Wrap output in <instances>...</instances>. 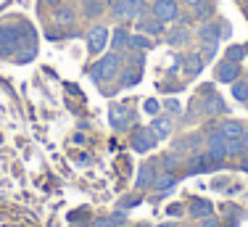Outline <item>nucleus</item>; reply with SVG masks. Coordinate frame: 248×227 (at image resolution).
<instances>
[{"label":"nucleus","instance_id":"1a4fd4ad","mask_svg":"<svg viewBox=\"0 0 248 227\" xmlns=\"http://www.w3.org/2000/svg\"><path fill=\"white\" fill-rule=\"evenodd\" d=\"M198 37H201V43L217 45L222 40V27H217V24H203V27L198 29Z\"/></svg>","mask_w":248,"mask_h":227},{"label":"nucleus","instance_id":"6e6552de","mask_svg":"<svg viewBox=\"0 0 248 227\" xmlns=\"http://www.w3.org/2000/svg\"><path fill=\"white\" fill-rule=\"evenodd\" d=\"M217 161H209V153H206V156H193L190 159V164H187V172H190V175H201V172H209V169H217Z\"/></svg>","mask_w":248,"mask_h":227},{"label":"nucleus","instance_id":"4c0bfd02","mask_svg":"<svg viewBox=\"0 0 248 227\" xmlns=\"http://www.w3.org/2000/svg\"><path fill=\"white\" fill-rule=\"evenodd\" d=\"M45 3H58V0H45Z\"/></svg>","mask_w":248,"mask_h":227},{"label":"nucleus","instance_id":"6ab92c4d","mask_svg":"<svg viewBox=\"0 0 248 227\" xmlns=\"http://www.w3.org/2000/svg\"><path fill=\"white\" fill-rule=\"evenodd\" d=\"M206 111L209 114H222L224 111V100L219 95H209V100H206Z\"/></svg>","mask_w":248,"mask_h":227},{"label":"nucleus","instance_id":"c9c22d12","mask_svg":"<svg viewBox=\"0 0 248 227\" xmlns=\"http://www.w3.org/2000/svg\"><path fill=\"white\" fill-rule=\"evenodd\" d=\"M187 5H198V3H203V0H185Z\"/></svg>","mask_w":248,"mask_h":227},{"label":"nucleus","instance_id":"b1692460","mask_svg":"<svg viewBox=\"0 0 248 227\" xmlns=\"http://www.w3.org/2000/svg\"><path fill=\"white\" fill-rule=\"evenodd\" d=\"M56 21L58 24H72L74 21V11L72 8H58L56 11Z\"/></svg>","mask_w":248,"mask_h":227},{"label":"nucleus","instance_id":"72a5a7b5","mask_svg":"<svg viewBox=\"0 0 248 227\" xmlns=\"http://www.w3.org/2000/svg\"><path fill=\"white\" fill-rule=\"evenodd\" d=\"M230 32H232V29H230V24H222V37H230Z\"/></svg>","mask_w":248,"mask_h":227},{"label":"nucleus","instance_id":"2f4dec72","mask_svg":"<svg viewBox=\"0 0 248 227\" xmlns=\"http://www.w3.org/2000/svg\"><path fill=\"white\" fill-rule=\"evenodd\" d=\"M167 109L177 114V111H180V103H177V100H167Z\"/></svg>","mask_w":248,"mask_h":227},{"label":"nucleus","instance_id":"f8f14e48","mask_svg":"<svg viewBox=\"0 0 248 227\" xmlns=\"http://www.w3.org/2000/svg\"><path fill=\"white\" fill-rule=\"evenodd\" d=\"M182 66H185V74H187V77H196V74H201V71H203V58H201V53L185 56Z\"/></svg>","mask_w":248,"mask_h":227},{"label":"nucleus","instance_id":"9d476101","mask_svg":"<svg viewBox=\"0 0 248 227\" xmlns=\"http://www.w3.org/2000/svg\"><path fill=\"white\" fill-rule=\"evenodd\" d=\"M238 74H240V66L235 61H224V64H219V69H217V80L219 82H235Z\"/></svg>","mask_w":248,"mask_h":227},{"label":"nucleus","instance_id":"ddd939ff","mask_svg":"<svg viewBox=\"0 0 248 227\" xmlns=\"http://www.w3.org/2000/svg\"><path fill=\"white\" fill-rule=\"evenodd\" d=\"M151 132H153V137H156V140H167L169 132H172V122H169V119H153Z\"/></svg>","mask_w":248,"mask_h":227},{"label":"nucleus","instance_id":"f704fd0d","mask_svg":"<svg viewBox=\"0 0 248 227\" xmlns=\"http://www.w3.org/2000/svg\"><path fill=\"white\" fill-rule=\"evenodd\" d=\"M243 153H248V132L243 135Z\"/></svg>","mask_w":248,"mask_h":227},{"label":"nucleus","instance_id":"bb28decb","mask_svg":"<svg viewBox=\"0 0 248 227\" xmlns=\"http://www.w3.org/2000/svg\"><path fill=\"white\" fill-rule=\"evenodd\" d=\"M138 82H140V69L138 66H135V69H129L127 71V74H124V85H138Z\"/></svg>","mask_w":248,"mask_h":227},{"label":"nucleus","instance_id":"58836bf2","mask_svg":"<svg viewBox=\"0 0 248 227\" xmlns=\"http://www.w3.org/2000/svg\"><path fill=\"white\" fill-rule=\"evenodd\" d=\"M161 227H177V225H161Z\"/></svg>","mask_w":248,"mask_h":227},{"label":"nucleus","instance_id":"ea45409f","mask_svg":"<svg viewBox=\"0 0 248 227\" xmlns=\"http://www.w3.org/2000/svg\"><path fill=\"white\" fill-rule=\"evenodd\" d=\"M138 227H148V225H138Z\"/></svg>","mask_w":248,"mask_h":227},{"label":"nucleus","instance_id":"cd10ccee","mask_svg":"<svg viewBox=\"0 0 248 227\" xmlns=\"http://www.w3.org/2000/svg\"><path fill=\"white\" fill-rule=\"evenodd\" d=\"M214 53H217V45H209V43H203V50H201V58H214Z\"/></svg>","mask_w":248,"mask_h":227},{"label":"nucleus","instance_id":"f03ea898","mask_svg":"<svg viewBox=\"0 0 248 227\" xmlns=\"http://www.w3.org/2000/svg\"><path fill=\"white\" fill-rule=\"evenodd\" d=\"M119 64H122V58H119V53H108V56H103L100 61L93 66V80L100 82V80H111V77H116V71H119Z\"/></svg>","mask_w":248,"mask_h":227},{"label":"nucleus","instance_id":"7c9ffc66","mask_svg":"<svg viewBox=\"0 0 248 227\" xmlns=\"http://www.w3.org/2000/svg\"><path fill=\"white\" fill-rule=\"evenodd\" d=\"M174 164H177V159H174V156H169V159H167V156H164V166H167V169H169V172H172V169H174Z\"/></svg>","mask_w":248,"mask_h":227},{"label":"nucleus","instance_id":"dca6fc26","mask_svg":"<svg viewBox=\"0 0 248 227\" xmlns=\"http://www.w3.org/2000/svg\"><path fill=\"white\" fill-rule=\"evenodd\" d=\"M111 127L114 130H124L127 127V111L122 109V106H111Z\"/></svg>","mask_w":248,"mask_h":227},{"label":"nucleus","instance_id":"f3484780","mask_svg":"<svg viewBox=\"0 0 248 227\" xmlns=\"http://www.w3.org/2000/svg\"><path fill=\"white\" fill-rule=\"evenodd\" d=\"M153 182H156L153 166H151V164H145L143 169H140V175H138V188H153Z\"/></svg>","mask_w":248,"mask_h":227},{"label":"nucleus","instance_id":"5701e85b","mask_svg":"<svg viewBox=\"0 0 248 227\" xmlns=\"http://www.w3.org/2000/svg\"><path fill=\"white\" fill-rule=\"evenodd\" d=\"M232 95L238 100H248V82H238L235 80V85H232Z\"/></svg>","mask_w":248,"mask_h":227},{"label":"nucleus","instance_id":"a211bd4d","mask_svg":"<svg viewBox=\"0 0 248 227\" xmlns=\"http://www.w3.org/2000/svg\"><path fill=\"white\" fill-rule=\"evenodd\" d=\"M174 182H177V177L172 175V172H167V175H161L156 182H153V188H156L158 193H167V190L174 188Z\"/></svg>","mask_w":248,"mask_h":227},{"label":"nucleus","instance_id":"2eb2a0df","mask_svg":"<svg viewBox=\"0 0 248 227\" xmlns=\"http://www.w3.org/2000/svg\"><path fill=\"white\" fill-rule=\"evenodd\" d=\"M211 209H214V206H211L209 204V201H193V204H190V217H196V219H206V217H209V214H211Z\"/></svg>","mask_w":248,"mask_h":227},{"label":"nucleus","instance_id":"e433bc0d","mask_svg":"<svg viewBox=\"0 0 248 227\" xmlns=\"http://www.w3.org/2000/svg\"><path fill=\"white\" fill-rule=\"evenodd\" d=\"M240 166H243V172H248V159L243 161V164H240Z\"/></svg>","mask_w":248,"mask_h":227},{"label":"nucleus","instance_id":"f257e3e1","mask_svg":"<svg viewBox=\"0 0 248 227\" xmlns=\"http://www.w3.org/2000/svg\"><path fill=\"white\" fill-rule=\"evenodd\" d=\"M21 32H24V24H3L0 27V56H14L24 40H32V27H27V34Z\"/></svg>","mask_w":248,"mask_h":227},{"label":"nucleus","instance_id":"4468645a","mask_svg":"<svg viewBox=\"0 0 248 227\" xmlns=\"http://www.w3.org/2000/svg\"><path fill=\"white\" fill-rule=\"evenodd\" d=\"M138 29H140V32H145V34H161L164 24L158 21L156 16H145V19L138 21Z\"/></svg>","mask_w":248,"mask_h":227},{"label":"nucleus","instance_id":"0eeeda50","mask_svg":"<svg viewBox=\"0 0 248 227\" xmlns=\"http://www.w3.org/2000/svg\"><path fill=\"white\" fill-rule=\"evenodd\" d=\"M156 137H153V132L151 130H138V132H135V137H132V148L138 153H145V151H151L153 146H156Z\"/></svg>","mask_w":248,"mask_h":227},{"label":"nucleus","instance_id":"39448f33","mask_svg":"<svg viewBox=\"0 0 248 227\" xmlns=\"http://www.w3.org/2000/svg\"><path fill=\"white\" fill-rule=\"evenodd\" d=\"M206 146H209V159L211 161L222 164V161L227 159V140H224L222 132H211L209 140H206Z\"/></svg>","mask_w":248,"mask_h":227},{"label":"nucleus","instance_id":"393cba45","mask_svg":"<svg viewBox=\"0 0 248 227\" xmlns=\"http://www.w3.org/2000/svg\"><path fill=\"white\" fill-rule=\"evenodd\" d=\"M243 56H246V48H240V45H232V48L227 50V61L240 64V61H243Z\"/></svg>","mask_w":248,"mask_h":227},{"label":"nucleus","instance_id":"20e7f679","mask_svg":"<svg viewBox=\"0 0 248 227\" xmlns=\"http://www.w3.org/2000/svg\"><path fill=\"white\" fill-rule=\"evenodd\" d=\"M153 16L161 24L174 21L177 16H180V5H177V0H156V3H153Z\"/></svg>","mask_w":248,"mask_h":227},{"label":"nucleus","instance_id":"c85d7f7f","mask_svg":"<svg viewBox=\"0 0 248 227\" xmlns=\"http://www.w3.org/2000/svg\"><path fill=\"white\" fill-rule=\"evenodd\" d=\"M198 19H206V16H211V5H206V3H198Z\"/></svg>","mask_w":248,"mask_h":227},{"label":"nucleus","instance_id":"7ed1b4c3","mask_svg":"<svg viewBox=\"0 0 248 227\" xmlns=\"http://www.w3.org/2000/svg\"><path fill=\"white\" fill-rule=\"evenodd\" d=\"M145 3L143 0H116L114 3V16L116 19H138L143 14Z\"/></svg>","mask_w":248,"mask_h":227},{"label":"nucleus","instance_id":"412c9836","mask_svg":"<svg viewBox=\"0 0 248 227\" xmlns=\"http://www.w3.org/2000/svg\"><path fill=\"white\" fill-rule=\"evenodd\" d=\"M129 48H135V50H148L151 43L143 37V34H129Z\"/></svg>","mask_w":248,"mask_h":227},{"label":"nucleus","instance_id":"473e14b6","mask_svg":"<svg viewBox=\"0 0 248 227\" xmlns=\"http://www.w3.org/2000/svg\"><path fill=\"white\" fill-rule=\"evenodd\" d=\"M201 227H219V222H217V219H209V217H206V219H203V225H201Z\"/></svg>","mask_w":248,"mask_h":227},{"label":"nucleus","instance_id":"4be33fe9","mask_svg":"<svg viewBox=\"0 0 248 227\" xmlns=\"http://www.w3.org/2000/svg\"><path fill=\"white\" fill-rule=\"evenodd\" d=\"M103 14V3L100 0H85V16H98Z\"/></svg>","mask_w":248,"mask_h":227},{"label":"nucleus","instance_id":"a878e982","mask_svg":"<svg viewBox=\"0 0 248 227\" xmlns=\"http://www.w3.org/2000/svg\"><path fill=\"white\" fill-rule=\"evenodd\" d=\"M122 45H129V32L116 29V32H114V48H122Z\"/></svg>","mask_w":248,"mask_h":227},{"label":"nucleus","instance_id":"aec40b11","mask_svg":"<svg viewBox=\"0 0 248 227\" xmlns=\"http://www.w3.org/2000/svg\"><path fill=\"white\" fill-rule=\"evenodd\" d=\"M167 43H169V45H180V43H185V27H174L172 32L167 34Z\"/></svg>","mask_w":248,"mask_h":227},{"label":"nucleus","instance_id":"c756f323","mask_svg":"<svg viewBox=\"0 0 248 227\" xmlns=\"http://www.w3.org/2000/svg\"><path fill=\"white\" fill-rule=\"evenodd\" d=\"M145 111H148V114H156V111H158V100L148 98V100H145Z\"/></svg>","mask_w":248,"mask_h":227},{"label":"nucleus","instance_id":"423d86ee","mask_svg":"<svg viewBox=\"0 0 248 227\" xmlns=\"http://www.w3.org/2000/svg\"><path fill=\"white\" fill-rule=\"evenodd\" d=\"M106 43H108V29L106 27H93L90 34H87V48H90V53H103Z\"/></svg>","mask_w":248,"mask_h":227},{"label":"nucleus","instance_id":"9b49d317","mask_svg":"<svg viewBox=\"0 0 248 227\" xmlns=\"http://www.w3.org/2000/svg\"><path fill=\"white\" fill-rule=\"evenodd\" d=\"M219 132L224 135V140H240V137L246 135V130L240 122H224L219 127Z\"/></svg>","mask_w":248,"mask_h":227}]
</instances>
